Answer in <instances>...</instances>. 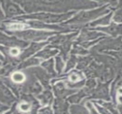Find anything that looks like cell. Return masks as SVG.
Wrapping results in <instances>:
<instances>
[{
	"label": "cell",
	"mask_w": 122,
	"mask_h": 114,
	"mask_svg": "<svg viewBox=\"0 0 122 114\" xmlns=\"http://www.w3.org/2000/svg\"><path fill=\"white\" fill-rule=\"evenodd\" d=\"M1 2L7 16H12L22 12L18 6L11 2L10 0H1Z\"/></svg>",
	"instance_id": "6da1fadb"
},
{
	"label": "cell",
	"mask_w": 122,
	"mask_h": 114,
	"mask_svg": "<svg viewBox=\"0 0 122 114\" xmlns=\"http://www.w3.org/2000/svg\"><path fill=\"white\" fill-rule=\"evenodd\" d=\"M70 79L72 81V82H77V81L79 80V77L78 75H76V74H73L71 76H70Z\"/></svg>",
	"instance_id": "5b68a950"
},
{
	"label": "cell",
	"mask_w": 122,
	"mask_h": 114,
	"mask_svg": "<svg viewBox=\"0 0 122 114\" xmlns=\"http://www.w3.org/2000/svg\"><path fill=\"white\" fill-rule=\"evenodd\" d=\"M3 18H4V15L3 14H2V12H1V9H0V20H1V19H2Z\"/></svg>",
	"instance_id": "ba28073f"
},
{
	"label": "cell",
	"mask_w": 122,
	"mask_h": 114,
	"mask_svg": "<svg viewBox=\"0 0 122 114\" xmlns=\"http://www.w3.org/2000/svg\"><path fill=\"white\" fill-rule=\"evenodd\" d=\"M0 64H1V63H0Z\"/></svg>",
	"instance_id": "9c48e42d"
},
{
	"label": "cell",
	"mask_w": 122,
	"mask_h": 114,
	"mask_svg": "<svg viewBox=\"0 0 122 114\" xmlns=\"http://www.w3.org/2000/svg\"><path fill=\"white\" fill-rule=\"evenodd\" d=\"M12 79L15 83H22L25 79V76L22 73L16 72L12 75Z\"/></svg>",
	"instance_id": "7a4b0ae2"
},
{
	"label": "cell",
	"mask_w": 122,
	"mask_h": 114,
	"mask_svg": "<svg viewBox=\"0 0 122 114\" xmlns=\"http://www.w3.org/2000/svg\"><path fill=\"white\" fill-rule=\"evenodd\" d=\"M10 54L13 56H17L19 54V51L17 48H13V49H11Z\"/></svg>",
	"instance_id": "8992f818"
},
{
	"label": "cell",
	"mask_w": 122,
	"mask_h": 114,
	"mask_svg": "<svg viewBox=\"0 0 122 114\" xmlns=\"http://www.w3.org/2000/svg\"><path fill=\"white\" fill-rule=\"evenodd\" d=\"M24 27H25V25L20 23L10 24L9 25V29L12 30H21L23 29Z\"/></svg>",
	"instance_id": "3957f363"
},
{
	"label": "cell",
	"mask_w": 122,
	"mask_h": 114,
	"mask_svg": "<svg viewBox=\"0 0 122 114\" xmlns=\"http://www.w3.org/2000/svg\"><path fill=\"white\" fill-rule=\"evenodd\" d=\"M43 2H44L45 3L47 4H50V3H53L57 1V0H42Z\"/></svg>",
	"instance_id": "52a82bcc"
},
{
	"label": "cell",
	"mask_w": 122,
	"mask_h": 114,
	"mask_svg": "<svg viewBox=\"0 0 122 114\" xmlns=\"http://www.w3.org/2000/svg\"><path fill=\"white\" fill-rule=\"evenodd\" d=\"M20 109L23 111H29L30 109V105L26 103H22L20 106Z\"/></svg>",
	"instance_id": "277c9868"
}]
</instances>
